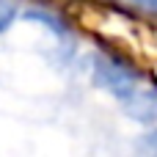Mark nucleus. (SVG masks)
I'll list each match as a JSON object with an SVG mask.
<instances>
[{
	"mask_svg": "<svg viewBox=\"0 0 157 157\" xmlns=\"http://www.w3.org/2000/svg\"><path fill=\"white\" fill-rule=\"evenodd\" d=\"M94 83L121 99V97H127V94L141 83V75H138L130 63H124L121 58L97 55V58H94Z\"/></svg>",
	"mask_w": 157,
	"mask_h": 157,
	"instance_id": "1",
	"label": "nucleus"
},
{
	"mask_svg": "<svg viewBox=\"0 0 157 157\" xmlns=\"http://www.w3.org/2000/svg\"><path fill=\"white\" fill-rule=\"evenodd\" d=\"M121 105H124L130 119L144 121V124H155L157 121V86L138 83L127 97H121Z\"/></svg>",
	"mask_w": 157,
	"mask_h": 157,
	"instance_id": "2",
	"label": "nucleus"
},
{
	"mask_svg": "<svg viewBox=\"0 0 157 157\" xmlns=\"http://www.w3.org/2000/svg\"><path fill=\"white\" fill-rule=\"evenodd\" d=\"M14 11H17L14 0H0V30H6V28L11 25V19H14Z\"/></svg>",
	"mask_w": 157,
	"mask_h": 157,
	"instance_id": "3",
	"label": "nucleus"
},
{
	"mask_svg": "<svg viewBox=\"0 0 157 157\" xmlns=\"http://www.w3.org/2000/svg\"><path fill=\"white\" fill-rule=\"evenodd\" d=\"M141 146H144V149H149V152H157V130H152L149 135H144Z\"/></svg>",
	"mask_w": 157,
	"mask_h": 157,
	"instance_id": "4",
	"label": "nucleus"
},
{
	"mask_svg": "<svg viewBox=\"0 0 157 157\" xmlns=\"http://www.w3.org/2000/svg\"><path fill=\"white\" fill-rule=\"evenodd\" d=\"M141 8H146V11H152V14H157V0H135Z\"/></svg>",
	"mask_w": 157,
	"mask_h": 157,
	"instance_id": "5",
	"label": "nucleus"
}]
</instances>
